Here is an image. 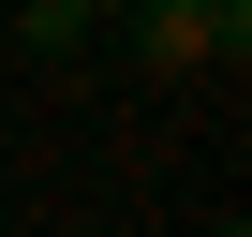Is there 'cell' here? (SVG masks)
<instances>
[{"label": "cell", "mask_w": 252, "mask_h": 237, "mask_svg": "<svg viewBox=\"0 0 252 237\" xmlns=\"http://www.w3.org/2000/svg\"><path fill=\"white\" fill-rule=\"evenodd\" d=\"M15 30H30V59H60V45H89V15H74V0H30Z\"/></svg>", "instance_id": "obj_2"}, {"label": "cell", "mask_w": 252, "mask_h": 237, "mask_svg": "<svg viewBox=\"0 0 252 237\" xmlns=\"http://www.w3.org/2000/svg\"><path fill=\"white\" fill-rule=\"evenodd\" d=\"M222 237H237V222H222Z\"/></svg>", "instance_id": "obj_4"}, {"label": "cell", "mask_w": 252, "mask_h": 237, "mask_svg": "<svg viewBox=\"0 0 252 237\" xmlns=\"http://www.w3.org/2000/svg\"><path fill=\"white\" fill-rule=\"evenodd\" d=\"M119 45L149 74H193V59H237L252 45V0H119Z\"/></svg>", "instance_id": "obj_1"}, {"label": "cell", "mask_w": 252, "mask_h": 237, "mask_svg": "<svg viewBox=\"0 0 252 237\" xmlns=\"http://www.w3.org/2000/svg\"><path fill=\"white\" fill-rule=\"evenodd\" d=\"M74 15H119V0H74Z\"/></svg>", "instance_id": "obj_3"}]
</instances>
